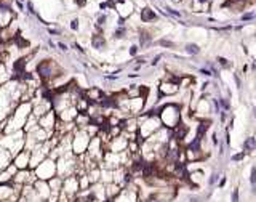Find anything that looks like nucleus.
<instances>
[{"label": "nucleus", "mask_w": 256, "mask_h": 202, "mask_svg": "<svg viewBox=\"0 0 256 202\" xmlns=\"http://www.w3.org/2000/svg\"><path fill=\"white\" fill-rule=\"evenodd\" d=\"M18 19V13L8 5H0V29L8 27L13 21Z\"/></svg>", "instance_id": "obj_8"}, {"label": "nucleus", "mask_w": 256, "mask_h": 202, "mask_svg": "<svg viewBox=\"0 0 256 202\" xmlns=\"http://www.w3.org/2000/svg\"><path fill=\"white\" fill-rule=\"evenodd\" d=\"M157 44L160 45V47H165V48H175L176 47V44L175 42H171V40H168V39H160Z\"/></svg>", "instance_id": "obj_29"}, {"label": "nucleus", "mask_w": 256, "mask_h": 202, "mask_svg": "<svg viewBox=\"0 0 256 202\" xmlns=\"http://www.w3.org/2000/svg\"><path fill=\"white\" fill-rule=\"evenodd\" d=\"M186 180L189 181L190 186L198 188V186H202L203 180H205V173H203V170H200V169H197V170H189Z\"/></svg>", "instance_id": "obj_16"}, {"label": "nucleus", "mask_w": 256, "mask_h": 202, "mask_svg": "<svg viewBox=\"0 0 256 202\" xmlns=\"http://www.w3.org/2000/svg\"><path fill=\"white\" fill-rule=\"evenodd\" d=\"M13 164L16 165L18 170H27L29 169V164H31V151H19L18 154L13 157Z\"/></svg>", "instance_id": "obj_12"}, {"label": "nucleus", "mask_w": 256, "mask_h": 202, "mask_svg": "<svg viewBox=\"0 0 256 202\" xmlns=\"http://www.w3.org/2000/svg\"><path fill=\"white\" fill-rule=\"evenodd\" d=\"M254 117H256V108H254Z\"/></svg>", "instance_id": "obj_49"}, {"label": "nucleus", "mask_w": 256, "mask_h": 202, "mask_svg": "<svg viewBox=\"0 0 256 202\" xmlns=\"http://www.w3.org/2000/svg\"><path fill=\"white\" fill-rule=\"evenodd\" d=\"M218 178H219V177H218V173H216V172H213V173H211V177H210V180H208V185L213 186V185L216 183V180H218Z\"/></svg>", "instance_id": "obj_38"}, {"label": "nucleus", "mask_w": 256, "mask_h": 202, "mask_svg": "<svg viewBox=\"0 0 256 202\" xmlns=\"http://www.w3.org/2000/svg\"><path fill=\"white\" fill-rule=\"evenodd\" d=\"M56 48H58L59 51H62V53H67V50H69V47L64 44V42H58V44H56Z\"/></svg>", "instance_id": "obj_34"}, {"label": "nucleus", "mask_w": 256, "mask_h": 202, "mask_svg": "<svg viewBox=\"0 0 256 202\" xmlns=\"http://www.w3.org/2000/svg\"><path fill=\"white\" fill-rule=\"evenodd\" d=\"M218 63H219L223 67H226V69H229V67L232 66L231 63H229V59H226V58H223V56H218Z\"/></svg>", "instance_id": "obj_31"}, {"label": "nucleus", "mask_w": 256, "mask_h": 202, "mask_svg": "<svg viewBox=\"0 0 256 202\" xmlns=\"http://www.w3.org/2000/svg\"><path fill=\"white\" fill-rule=\"evenodd\" d=\"M90 141H91V136L87 133V130L77 128L74 131V136H72V154L77 157L85 156L88 146H90Z\"/></svg>", "instance_id": "obj_4"}, {"label": "nucleus", "mask_w": 256, "mask_h": 202, "mask_svg": "<svg viewBox=\"0 0 256 202\" xmlns=\"http://www.w3.org/2000/svg\"><path fill=\"white\" fill-rule=\"evenodd\" d=\"M34 189H35V192L39 194V197H40L42 200L48 202L50 196H51V188H50V183H48V181L37 180V181L34 183Z\"/></svg>", "instance_id": "obj_13"}, {"label": "nucleus", "mask_w": 256, "mask_h": 202, "mask_svg": "<svg viewBox=\"0 0 256 202\" xmlns=\"http://www.w3.org/2000/svg\"><path fill=\"white\" fill-rule=\"evenodd\" d=\"M256 149V138L254 136H248L243 141V151L245 152H253Z\"/></svg>", "instance_id": "obj_25"}, {"label": "nucleus", "mask_w": 256, "mask_h": 202, "mask_svg": "<svg viewBox=\"0 0 256 202\" xmlns=\"http://www.w3.org/2000/svg\"><path fill=\"white\" fill-rule=\"evenodd\" d=\"M254 18V13H243L242 15V21H251Z\"/></svg>", "instance_id": "obj_39"}, {"label": "nucleus", "mask_w": 256, "mask_h": 202, "mask_svg": "<svg viewBox=\"0 0 256 202\" xmlns=\"http://www.w3.org/2000/svg\"><path fill=\"white\" fill-rule=\"evenodd\" d=\"M122 191H123V188L117 183H114V181L106 185V197H107V202H112Z\"/></svg>", "instance_id": "obj_17"}, {"label": "nucleus", "mask_w": 256, "mask_h": 202, "mask_svg": "<svg viewBox=\"0 0 256 202\" xmlns=\"http://www.w3.org/2000/svg\"><path fill=\"white\" fill-rule=\"evenodd\" d=\"M114 2H115L114 10H115V13L119 15L120 19L126 21L130 16H133V13H134V2L133 0H114Z\"/></svg>", "instance_id": "obj_7"}, {"label": "nucleus", "mask_w": 256, "mask_h": 202, "mask_svg": "<svg viewBox=\"0 0 256 202\" xmlns=\"http://www.w3.org/2000/svg\"><path fill=\"white\" fill-rule=\"evenodd\" d=\"M200 74H203V75H207V77H210V75H211V71H208V69H200Z\"/></svg>", "instance_id": "obj_43"}, {"label": "nucleus", "mask_w": 256, "mask_h": 202, "mask_svg": "<svg viewBox=\"0 0 256 202\" xmlns=\"http://www.w3.org/2000/svg\"><path fill=\"white\" fill-rule=\"evenodd\" d=\"M175 3H181V2H184V0H173Z\"/></svg>", "instance_id": "obj_47"}, {"label": "nucleus", "mask_w": 256, "mask_h": 202, "mask_svg": "<svg viewBox=\"0 0 256 202\" xmlns=\"http://www.w3.org/2000/svg\"><path fill=\"white\" fill-rule=\"evenodd\" d=\"M194 82V79L190 77V75H181V79H179V87L183 88H187V87H190V83Z\"/></svg>", "instance_id": "obj_27"}, {"label": "nucleus", "mask_w": 256, "mask_h": 202, "mask_svg": "<svg viewBox=\"0 0 256 202\" xmlns=\"http://www.w3.org/2000/svg\"><path fill=\"white\" fill-rule=\"evenodd\" d=\"M250 183L251 186L256 185V167H251V175H250Z\"/></svg>", "instance_id": "obj_37"}, {"label": "nucleus", "mask_w": 256, "mask_h": 202, "mask_svg": "<svg viewBox=\"0 0 256 202\" xmlns=\"http://www.w3.org/2000/svg\"><path fill=\"white\" fill-rule=\"evenodd\" d=\"M83 96L87 98L91 104H101L103 98L106 96V93L103 92L99 87H88L83 90Z\"/></svg>", "instance_id": "obj_11"}, {"label": "nucleus", "mask_w": 256, "mask_h": 202, "mask_svg": "<svg viewBox=\"0 0 256 202\" xmlns=\"http://www.w3.org/2000/svg\"><path fill=\"white\" fill-rule=\"evenodd\" d=\"M13 79V72H11V69L8 67V64L3 61H0V87L5 85L8 80Z\"/></svg>", "instance_id": "obj_18"}, {"label": "nucleus", "mask_w": 256, "mask_h": 202, "mask_svg": "<svg viewBox=\"0 0 256 202\" xmlns=\"http://www.w3.org/2000/svg\"><path fill=\"white\" fill-rule=\"evenodd\" d=\"M74 2H75V5L79 6V8H83V6L87 5V0H74Z\"/></svg>", "instance_id": "obj_41"}, {"label": "nucleus", "mask_w": 256, "mask_h": 202, "mask_svg": "<svg viewBox=\"0 0 256 202\" xmlns=\"http://www.w3.org/2000/svg\"><path fill=\"white\" fill-rule=\"evenodd\" d=\"M139 19L143 21V23H152V21L157 19V15H155V11L152 8L144 6V8L139 11Z\"/></svg>", "instance_id": "obj_22"}, {"label": "nucleus", "mask_w": 256, "mask_h": 202, "mask_svg": "<svg viewBox=\"0 0 256 202\" xmlns=\"http://www.w3.org/2000/svg\"><path fill=\"white\" fill-rule=\"evenodd\" d=\"M138 39H139L141 48H146L152 44V32L147 31V29H141L139 34H138Z\"/></svg>", "instance_id": "obj_21"}, {"label": "nucleus", "mask_w": 256, "mask_h": 202, "mask_svg": "<svg viewBox=\"0 0 256 202\" xmlns=\"http://www.w3.org/2000/svg\"><path fill=\"white\" fill-rule=\"evenodd\" d=\"M245 156H247L245 151L237 152V154H234V156L231 157V161H232V162H240V161H243V159H245Z\"/></svg>", "instance_id": "obj_30"}, {"label": "nucleus", "mask_w": 256, "mask_h": 202, "mask_svg": "<svg viewBox=\"0 0 256 202\" xmlns=\"http://www.w3.org/2000/svg\"><path fill=\"white\" fill-rule=\"evenodd\" d=\"M234 79H235V82H237V87H240V85H242V83H240V77L235 74V75H234Z\"/></svg>", "instance_id": "obj_44"}, {"label": "nucleus", "mask_w": 256, "mask_h": 202, "mask_svg": "<svg viewBox=\"0 0 256 202\" xmlns=\"http://www.w3.org/2000/svg\"><path fill=\"white\" fill-rule=\"evenodd\" d=\"M126 34H128L126 26H117V29L114 31V39H123L126 37Z\"/></svg>", "instance_id": "obj_26"}, {"label": "nucleus", "mask_w": 256, "mask_h": 202, "mask_svg": "<svg viewBox=\"0 0 256 202\" xmlns=\"http://www.w3.org/2000/svg\"><path fill=\"white\" fill-rule=\"evenodd\" d=\"M56 122H58V114L51 109V111H48L45 116H42L39 119V127L45 128L47 131H50V133H55Z\"/></svg>", "instance_id": "obj_9"}, {"label": "nucleus", "mask_w": 256, "mask_h": 202, "mask_svg": "<svg viewBox=\"0 0 256 202\" xmlns=\"http://www.w3.org/2000/svg\"><path fill=\"white\" fill-rule=\"evenodd\" d=\"M77 116H79V111H77L75 104H74V106H70V108H67V109L61 111V112L58 114V119H59L61 122H64V124H72V122H75Z\"/></svg>", "instance_id": "obj_15"}, {"label": "nucleus", "mask_w": 256, "mask_h": 202, "mask_svg": "<svg viewBox=\"0 0 256 202\" xmlns=\"http://www.w3.org/2000/svg\"><path fill=\"white\" fill-rule=\"evenodd\" d=\"M35 177L37 180H43V181H50L51 178L58 177V165H56V161L51 157H47L42 164H39L34 169Z\"/></svg>", "instance_id": "obj_3"}, {"label": "nucleus", "mask_w": 256, "mask_h": 202, "mask_svg": "<svg viewBox=\"0 0 256 202\" xmlns=\"http://www.w3.org/2000/svg\"><path fill=\"white\" fill-rule=\"evenodd\" d=\"M160 59H162V55H157V56H155V58H154V59L151 61V64H152V66H157Z\"/></svg>", "instance_id": "obj_42"}, {"label": "nucleus", "mask_w": 256, "mask_h": 202, "mask_svg": "<svg viewBox=\"0 0 256 202\" xmlns=\"http://www.w3.org/2000/svg\"><path fill=\"white\" fill-rule=\"evenodd\" d=\"M231 202H239V189H234L231 194Z\"/></svg>", "instance_id": "obj_40"}, {"label": "nucleus", "mask_w": 256, "mask_h": 202, "mask_svg": "<svg viewBox=\"0 0 256 202\" xmlns=\"http://www.w3.org/2000/svg\"><path fill=\"white\" fill-rule=\"evenodd\" d=\"M218 101H219V104H221V108H223L224 111H229V109H231V104H229V101H227L226 98H219Z\"/></svg>", "instance_id": "obj_33"}, {"label": "nucleus", "mask_w": 256, "mask_h": 202, "mask_svg": "<svg viewBox=\"0 0 256 202\" xmlns=\"http://www.w3.org/2000/svg\"><path fill=\"white\" fill-rule=\"evenodd\" d=\"M186 51L189 55H198L200 53V47H198L197 44H187L186 45Z\"/></svg>", "instance_id": "obj_28"}, {"label": "nucleus", "mask_w": 256, "mask_h": 202, "mask_svg": "<svg viewBox=\"0 0 256 202\" xmlns=\"http://www.w3.org/2000/svg\"><path fill=\"white\" fill-rule=\"evenodd\" d=\"M190 202H202V199H200V197H195V196H194V197H190Z\"/></svg>", "instance_id": "obj_46"}, {"label": "nucleus", "mask_w": 256, "mask_h": 202, "mask_svg": "<svg viewBox=\"0 0 256 202\" xmlns=\"http://www.w3.org/2000/svg\"><path fill=\"white\" fill-rule=\"evenodd\" d=\"M69 27L72 31H79V27H80V24H79V19L77 18H74V19H70V23H69Z\"/></svg>", "instance_id": "obj_32"}, {"label": "nucleus", "mask_w": 256, "mask_h": 202, "mask_svg": "<svg viewBox=\"0 0 256 202\" xmlns=\"http://www.w3.org/2000/svg\"><path fill=\"white\" fill-rule=\"evenodd\" d=\"M179 79L181 77H175V75H170V77L163 79L159 85V101L163 96H175L178 92L181 90L179 87Z\"/></svg>", "instance_id": "obj_5"}, {"label": "nucleus", "mask_w": 256, "mask_h": 202, "mask_svg": "<svg viewBox=\"0 0 256 202\" xmlns=\"http://www.w3.org/2000/svg\"><path fill=\"white\" fill-rule=\"evenodd\" d=\"M90 44H91L93 48H96V50H104L106 45H107V40H106L104 34H96L95 32L93 36H91V39H90Z\"/></svg>", "instance_id": "obj_19"}, {"label": "nucleus", "mask_w": 256, "mask_h": 202, "mask_svg": "<svg viewBox=\"0 0 256 202\" xmlns=\"http://www.w3.org/2000/svg\"><path fill=\"white\" fill-rule=\"evenodd\" d=\"M253 194H256V185L253 186Z\"/></svg>", "instance_id": "obj_48"}, {"label": "nucleus", "mask_w": 256, "mask_h": 202, "mask_svg": "<svg viewBox=\"0 0 256 202\" xmlns=\"http://www.w3.org/2000/svg\"><path fill=\"white\" fill-rule=\"evenodd\" d=\"M80 192V183H79V177L77 175H69L66 178H62V194L70 199V200H75V197L79 196Z\"/></svg>", "instance_id": "obj_6"}, {"label": "nucleus", "mask_w": 256, "mask_h": 202, "mask_svg": "<svg viewBox=\"0 0 256 202\" xmlns=\"http://www.w3.org/2000/svg\"><path fill=\"white\" fill-rule=\"evenodd\" d=\"M224 185H226V178H223V180H221V181H219L218 188H224Z\"/></svg>", "instance_id": "obj_45"}, {"label": "nucleus", "mask_w": 256, "mask_h": 202, "mask_svg": "<svg viewBox=\"0 0 256 202\" xmlns=\"http://www.w3.org/2000/svg\"><path fill=\"white\" fill-rule=\"evenodd\" d=\"M138 51H139V45H131V47H130V50H128L130 56H136Z\"/></svg>", "instance_id": "obj_35"}, {"label": "nucleus", "mask_w": 256, "mask_h": 202, "mask_svg": "<svg viewBox=\"0 0 256 202\" xmlns=\"http://www.w3.org/2000/svg\"><path fill=\"white\" fill-rule=\"evenodd\" d=\"M90 104H91V103L82 95L80 98L75 101V108H77V111H79V112H87L88 108H90Z\"/></svg>", "instance_id": "obj_24"}, {"label": "nucleus", "mask_w": 256, "mask_h": 202, "mask_svg": "<svg viewBox=\"0 0 256 202\" xmlns=\"http://www.w3.org/2000/svg\"><path fill=\"white\" fill-rule=\"evenodd\" d=\"M74 124H75L77 128L83 130V128H87L88 125L91 124V117H90L87 112H79V116H77V119H75Z\"/></svg>", "instance_id": "obj_23"}, {"label": "nucleus", "mask_w": 256, "mask_h": 202, "mask_svg": "<svg viewBox=\"0 0 256 202\" xmlns=\"http://www.w3.org/2000/svg\"><path fill=\"white\" fill-rule=\"evenodd\" d=\"M128 138L122 133L120 136L117 138H112V140L109 141L107 144V151H112V152H125L128 151Z\"/></svg>", "instance_id": "obj_10"}, {"label": "nucleus", "mask_w": 256, "mask_h": 202, "mask_svg": "<svg viewBox=\"0 0 256 202\" xmlns=\"http://www.w3.org/2000/svg\"><path fill=\"white\" fill-rule=\"evenodd\" d=\"M35 72H37V75L40 77V80L43 82V85H47V83L53 82L56 77L62 75L66 71H64L62 66L56 59L42 58V59H39L37 66H35Z\"/></svg>", "instance_id": "obj_1"}, {"label": "nucleus", "mask_w": 256, "mask_h": 202, "mask_svg": "<svg viewBox=\"0 0 256 202\" xmlns=\"http://www.w3.org/2000/svg\"><path fill=\"white\" fill-rule=\"evenodd\" d=\"M159 117L160 122L165 128L175 130L178 125L183 122V114H181V104L178 103H167L159 108Z\"/></svg>", "instance_id": "obj_2"}, {"label": "nucleus", "mask_w": 256, "mask_h": 202, "mask_svg": "<svg viewBox=\"0 0 256 202\" xmlns=\"http://www.w3.org/2000/svg\"><path fill=\"white\" fill-rule=\"evenodd\" d=\"M11 162H13V154L8 149L0 146V170H5Z\"/></svg>", "instance_id": "obj_20"}, {"label": "nucleus", "mask_w": 256, "mask_h": 202, "mask_svg": "<svg viewBox=\"0 0 256 202\" xmlns=\"http://www.w3.org/2000/svg\"><path fill=\"white\" fill-rule=\"evenodd\" d=\"M146 109V98L138 96V98H130V116L138 117L144 112Z\"/></svg>", "instance_id": "obj_14"}, {"label": "nucleus", "mask_w": 256, "mask_h": 202, "mask_svg": "<svg viewBox=\"0 0 256 202\" xmlns=\"http://www.w3.org/2000/svg\"><path fill=\"white\" fill-rule=\"evenodd\" d=\"M167 13L168 15H171V16H175V18H181V13L179 11H176V10H173V8H170V6H167Z\"/></svg>", "instance_id": "obj_36"}]
</instances>
